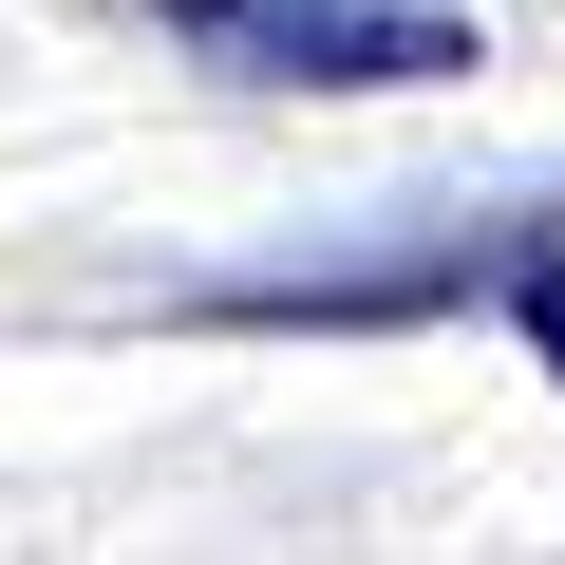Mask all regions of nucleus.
Returning <instances> with one entry per match:
<instances>
[{
	"instance_id": "obj_2",
	"label": "nucleus",
	"mask_w": 565,
	"mask_h": 565,
	"mask_svg": "<svg viewBox=\"0 0 565 565\" xmlns=\"http://www.w3.org/2000/svg\"><path fill=\"white\" fill-rule=\"evenodd\" d=\"M509 321H527V359L565 377V264H509Z\"/></svg>"
},
{
	"instance_id": "obj_1",
	"label": "nucleus",
	"mask_w": 565,
	"mask_h": 565,
	"mask_svg": "<svg viewBox=\"0 0 565 565\" xmlns=\"http://www.w3.org/2000/svg\"><path fill=\"white\" fill-rule=\"evenodd\" d=\"M151 20L207 76H264V95H434V76H471L452 0H151Z\"/></svg>"
}]
</instances>
